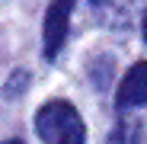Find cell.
Wrapping results in <instances>:
<instances>
[{
	"label": "cell",
	"instance_id": "cell-1",
	"mask_svg": "<svg viewBox=\"0 0 147 144\" xmlns=\"http://www.w3.org/2000/svg\"><path fill=\"white\" fill-rule=\"evenodd\" d=\"M35 131L42 144H86V125L67 99H51L35 112Z\"/></svg>",
	"mask_w": 147,
	"mask_h": 144
},
{
	"label": "cell",
	"instance_id": "cell-2",
	"mask_svg": "<svg viewBox=\"0 0 147 144\" xmlns=\"http://www.w3.org/2000/svg\"><path fill=\"white\" fill-rule=\"evenodd\" d=\"M74 7H77V0H51V7L45 13V58L48 61H55L64 48Z\"/></svg>",
	"mask_w": 147,
	"mask_h": 144
},
{
	"label": "cell",
	"instance_id": "cell-3",
	"mask_svg": "<svg viewBox=\"0 0 147 144\" xmlns=\"http://www.w3.org/2000/svg\"><path fill=\"white\" fill-rule=\"evenodd\" d=\"M147 103V61H138L118 83L115 93V106L118 109H134Z\"/></svg>",
	"mask_w": 147,
	"mask_h": 144
},
{
	"label": "cell",
	"instance_id": "cell-4",
	"mask_svg": "<svg viewBox=\"0 0 147 144\" xmlns=\"http://www.w3.org/2000/svg\"><path fill=\"white\" fill-rule=\"evenodd\" d=\"M93 13L99 16L106 26H125V22L138 13L141 0H90Z\"/></svg>",
	"mask_w": 147,
	"mask_h": 144
},
{
	"label": "cell",
	"instance_id": "cell-5",
	"mask_svg": "<svg viewBox=\"0 0 147 144\" xmlns=\"http://www.w3.org/2000/svg\"><path fill=\"white\" fill-rule=\"evenodd\" d=\"M106 144H138V128L131 122H118L112 128V135H109Z\"/></svg>",
	"mask_w": 147,
	"mask_h": 144
},
{
	"label": "cell",
	"instance_id": "cell-6",
	"mask_svg": "<svg viewBox=\"0 0 147 144\" xmlns=\"http://www.w3.org/2000/svg\"><path fill=\"white\" fill-rule=\"evenodd\" d=\"M141 29H144V39H147V13H144V22H141Z\"/></svg>",
	"mask_w": 147,
	"mask_h": 144
},
{
	"label": "cell",
	"instance_id": "cell-7",
	"mask_svg": "<svg viewBox=\"0 0 147 144\" xmlns=\"http://www.w3.org/2000/svg\"><path fill=\"white\" fill-rule=\"evenodd\" d=\"M3 144H22V141H19V138H10V141H3Z\"/></svg>",
	"mask_w": 147,
	"mask_h": 144
}]
</instances>
